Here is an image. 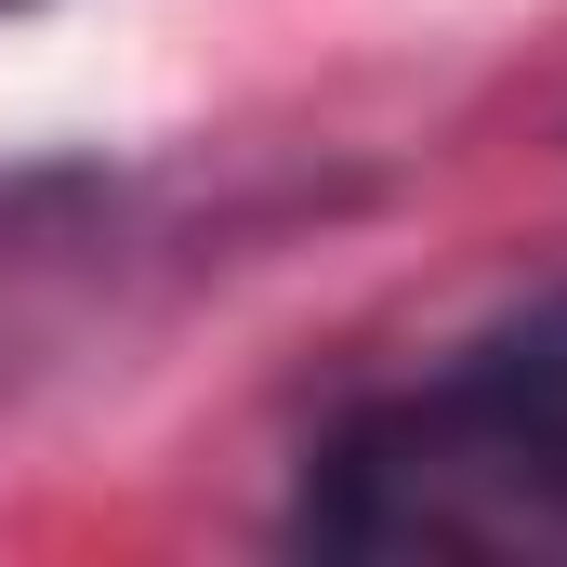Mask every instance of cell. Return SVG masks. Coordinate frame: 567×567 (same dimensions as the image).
<instances>
[{
	"label": "cell",
	"mask_w": 567,
	"mask_h": 567,
	"mask_svg": "<svg viewBox=\"0 0 567 567\" xmlns=\"http://www.w3.org/2000/svg\"><path fill=\"white\" fill-rule=\"evenodd\" d=\"M303 555H475L567 567V290L502 303L423 370L343 396L290 462Z\"/></svg>",
	"instance_id": "cell-1"
},
{
	"label": "cell",
	"mask_w": 567,
	"mask_h": 567,
	"mask_svg": "<svg viewBox=\"0 0 567 567\" xmlns=\"http://www.w3.org/2000/svg\"><path fill=\"white\" fill-rule=\"evenodd\" d=\"M0 13H27V0H0Z\"/></svg>",
	"instance_id": "cell-2"
}]
</instances>
